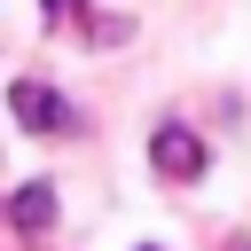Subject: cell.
Listing matches in <instances>:
<instances>
[{
	"label": "cell",
	"instance_id": "obj_1",
	"mask_svg": "<svg viewBox=\"0 0 251 251\" xmlns=\"http://www.w3.org/2000/svg\"><path fill=\"white\" fill-rule=\"evenodd\" d=\"M8 110H16L24 133H71V126H78V110H71L55 86H39V78H8Z\"/></svg>",
	"mask_w": 251,
	"mask_h": 251
},
{
	"label": "cell",
	"instance_id": "obj_2",
	"mask_svg": "<svg viewBox=\"0 0 251 251\" xmlns=\"http://www.w3.org/2000/svg\"><path fill=\"white\" fill-rule=\"evenodd\" d=\"M149 165H157L165 180H196L212 157H204V141H196L188 126H157V133H149Z\"/></svg>",
	"mask_w": 251,
	"mask_h": 251
},
{
	"label": "cell",
	"instance_id": "obj_3",
	"mask_svg": "<svg viewBox=\"0 0 251 251\" xmlns=\"http://www.w3.org/2000/svg\"><path fill=\"white\" fill-rule=\"evenodd\" d=\"M8 220H16L24 235H39V227H55V180H24V188L8 196Z\"/></svg>",
	"mask_w": 251,
	"mask_h": 251
},
{
	"label": "cell",
	"instance_id": "obj_4",
	"mask_svg": "<svg viewBox=\"0 0 251 251\" xmlns=\"http://www.w3.org/2000/svg\"><path fill=\"white\" fill-rule=\"evenodd\" d=\"M118 39H133V16H94V47H118Z\"/></svg>",
	"mask_w": 251,
	"mask_h": 251
},
{
	"label": "cell",
	"instance_id": "obj_5",
	"mask_svg": "<svg viewBox=\"0 0 251 251\" xmlns=\"http://www.w3.org/2000/svg\"><path fill=\"white\" fill-rule=\"evenodd\" d=\"M39 16L47 24H71V16H86V0H39Z\"/></svg>",
	"mask_w": 251,
	"mask_h": 251
},
{
	"label": "cell",
	"instance_id": "obj_6",
	"mask_svg": "<svg viewBox=\"0 0 251 251\" xmlns=\"http://www.w3.org/2000/svg\"><path fill=\"white\" fill-rule=\"evenodd\" d=\"M235 251H251V243H235Z\"/></svg>",
	"mask_w": 251,
	"mask_h": 251
},
{
	"label": "cell",
	"instance_id": "obj_7",
	"mask_svg": "<svg viewBox=\"0 0 251 251\" xmlns=\"http://www.w3.org/2000/svg\"><path fill=\"white\" fill-rule=\"evenodd\" d=\"M141 251H157V243H141Z\"/></svg>",
	"mask_w": 251,
	"mask_h": 251
}]
</instances>
